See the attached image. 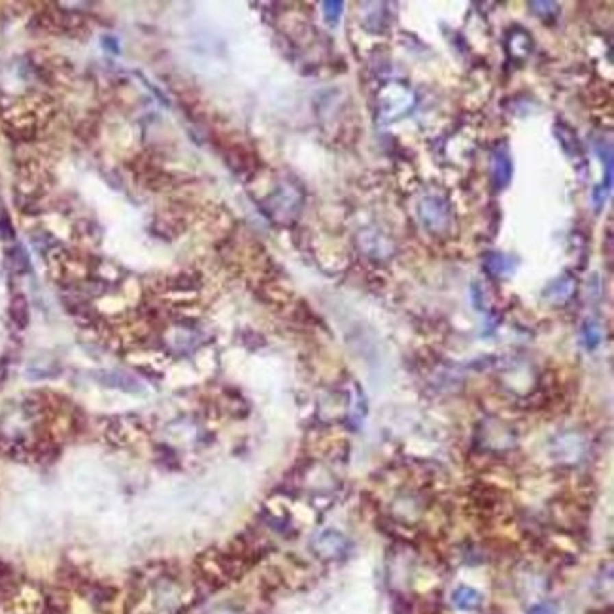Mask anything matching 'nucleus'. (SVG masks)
Instances as JSON below:
<instances>
[{
    "instance_id": "nucleus-1",
    "label": "nucleus",
    "mask_w": 614,
    "mask_h": 614,
    "mask_svg": "<svg viewBox=\"0 0 614 614\" xmlns=\"http://www.w3.org/2000/svg\"><path fill=\"white\" fill-rule=\"evenodd\" d=\"M512 178V159L511 153L507 148H497L491 159V180H494V189L501 191L509 186Z\"/></svg>"
},
{
    "instance_id": "nucleus-7",
    "label": "nucleus",
    "mask_w": 614,
    "mask_h": 614,
    "mask_svg": "<svg viewBox=\"0 0 614 614\" xmlns=\"http://www.w3.org/2000/svg\"><path fill=\"white\" fill-rule=\"evenodd\" d=\"M325 8H329L325 10V16H327V19H331V16H333V21H337L340 14H342V10H340L342 8V4H340V2H327Z\"/></svg>"
},
{
    "instance_id": "nucleus-4",
    "label": "nucleus",
    "mask_w": 614,
    "mask_h": 614,
    "mask_svg": "<svg viewBox=\"0 0 614 614\" xmlns=\"http://www.w3.org/2000/svg\"><path fill=\"white\" fill-rule=\"evenodd\" d=\"M573 290H575V280L571 276H561L544 290L543 295L546 299L554 300V303H563L573 295Z\"/></svg>"
},
{
    "instance_id": "nucleus-2",
    "label": "nucleus",
    "mask_w": 614,
    "mask_h": 614,
    "mask_svg": "<svg viewBox=\"0 0 614 614\" xmlns=\"http://www.w3.org/2000/svg\"><path fill=\"white\" fill-rule=\"evenodd\" d=\"M484 268L488 270L489 274L496 276V278H503V276H509L514 272L516 268V261L512 255H507V253L501 252H491L486 255L484 259Z\"/></svg>"
},
{
    "instance_id": "nucleus-5",
    "label": "nucleus",
    "mask_w": 614,
    "mask_h": 614,
    "mask_svg": "<svg viewBox=\"0 0 614 614\" xmlns=\"http://www.w3.org/2000/svg\"><path fill=\"white\" fill-rule=\"evenodd\" d=\"M452 601H454V605L457 609H461V611H474L476 606L481 605V593L476 590H472V588H467V586H461V588H457L454 593H452Z\"/></svg>"
},
{
    "instance_id": "nucleus-8",
    "label": "nucleus",
    "mask_w": 614,
    "mask_h": 614,
    "mask_svg": "<svg viewBox=\"0 0 614 614\" xmlns=\"http://www.w3.org/2000/svg\"><path fill=\"white\" fill-rule=\"evenodd\" d=\"M529 614H554V611L544 605H537V606H533L531 611H529Z\"/></svg>"
},
{
    "instance_id": "nucleus-6",
    "label": "nucleus",
    "mask_w": 614,
    "mask_h": 614,
    "mask_svg": "<svg viewBox=\"0 0 614 614\" xmlns=\"http://www.w3.org/2000/svg\"><path fill=\"white\" fill-rule=\"evenodd\" d=\"M601 340H603V331L599 327V323L593 322V320H588L583 325L584 346L588 348V350H593V348H598L601 344Z\"/></svg>"
},
{
    "instance_id": "nucleus-3",
    "label": "nucleus",
    "mask_w": 614,
    "mask_h": 614,
    "mask_svg": "<svg viewBox=\"0 0 614 614\" xmlns=\"http://www.w3.org/2000/svg\"><path fill=\"white\" fill-rule=\"evenodd\" d=\"M422 205L427 206L429 210H433V214H431V216H429V214H427V216H424V214H422L424 223L427 225V227L429 229L433 227L435 231H441L442 227H446V225H448L450 223L448 208H446V206H442L441 201H437V199H427V201H424Z\"/></svg>"
}]
</instances>
